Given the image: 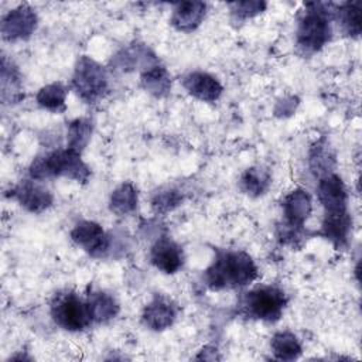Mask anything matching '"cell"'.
I'll return each instance as SVG.
<instances>
[{"mask_svg":"<svg viewBox=\"0 0 362 362\" xmlns=\"http://www.w3.org/2000/svg\"><path fill=\"white\" fill-rule=\"evenodd\" d=\"M66 95H68L66 88L59 82H54V83L42 86L38 90L35 99L41 107H44L49 112L61 113L66 109V105H65Z\"/></svg>","mask_w":362,"mask_h":362,"instance_id":"22","label":"cell"},{"mask_svg":"<svg viewBox=\"0 0 362 362\" xmlns=\"http://www.w3.org/2000/svg\"><path fill=\"white\" fill-rule=\"evenodd\" d=\"M72 88L83 102H98L107 90V75L105 68L90 57H81L74 69Z\"/></svg>","mask_w":362,"mask_h":362,"instance_id":"6","label":"cell"},{"mask_svg":"<svg viewBox=\"0 0 362 362\" xmlns=\"http://www.w3.org/2000/svg\"><path fill=\"white\" fill-rule=\"evenodd\" d=\"M337 14V18L345 31V34L351 37H358L362 30L361 23V3L359 1H346L338 6L337 10H334Z\"/></svg>","mask_w":362,"mask_h":362,"instance_id":"23","label":"cell"},{"mask_svg":"<svg viewBox=\"0 0 362 362\" xmlns=\"http://www.w3.org/2000/svg\"><path fill=\"white\" fill-rule=\"evenodd\" d=\"M317 195L324 208V214H339L348 211V194L344 181L331 173L320 178Z\"/></svg>","mask_w":362,"mask_h":362,"instance_id":"9","label":"cell"},{"mask_svg":"<svg viewBox=\"0 0 362 362\" xmlns=\"http://www.w3.org/2000/svg\"><path fill=\"white\" fill-rule=\"evenodd\" d=\"M30 177L35 181L66 177L78 182H86L90 177V170L82 161L81 153L66 147L34 158L30 165Z\"/></svg>","mask_w":362,"mask_h":362,"instance_id":"2","label":"cell"},{"mask_svg":"<svg viewBox=\"0 0 362 362\" xmlns=\"http://www.w3.org/2000/svg\"><path fill=\"white\" fill-rule=\"evenodd\" d=\"M37 14L27 6L21 4L11 11H8L1 20V35L4 40L17 41L27 40L37 28Z\"/></svg>","mask_w":362,"mask_h":362,"instance_id":"8","label":"cell"},{"mask_svg":"<svg viewBox=\"0 0 362 362\" xmlns=\"http://www.w3.org/2000/svg\"><path fill=\"white\" fill-rule=\"evenodd\" d=\"M256 277V263L242 250H216L212 263L205 270V283L215 291L245 287Z\"/></svg>","mask_w":362,"mask_h":362,"instance_id":"1","label":"cell"},{"mask_svg":"<svg viewBox=\"0 0 362 362\" xmlns=\"http://www.w3.org/2000/svg\"><path fill=\"white\" fill-rule=\"evenodd\" d=\"M86 303L93 322H107L119 314V304L107 293L93 291L88 296Z\"/></svg>","mask_w":362,"mask_h":362,"instance_id":"17","label":"cell"},{"mask_svg":"<svg viewBox=\"0 0 362 362\" xmlns=\"http://www.w3.org/2000/svg\"><path fill=\"white\" fill-rule=\"evenodd\" d=\"M51 317L58 327L71 332L83 331L93 322L88 303L74 291H64L54 296L51 301Z\"/></svg>","mask_w":362,"mask_h":362,"instance_id":"5","label":"cell"},{"mask_svg":"<svg viewBox=\"0 0 362 362\" xmlns=\"http://www.w3.org/2000/svg\"><path fill=\"white\" fill-rule=\"evenodd\" d=\"M334 10H331V4L327 3H307L305 10L303 11L296 37L297 45L304 52H315L320 51L332 35L331 30V18Z\"/></svg>","mask_w":362,"mask_h":362,"instance_id":"3","label":"cell"},{"mask_svg":"<svg viewBox=\"0 0 362 362\" xmlns=\"http://www.w3.org/2000/svg\"><path fill=\"white\" fill-rule=\"evenodd\" d=\"M11 197L27 211L40 214L48 209L52 202V194L42 185L37 184L34 180H24L17 187L13 188Z\"/></svg>","mask_w":362,"mask_h":362,"instance_id":"10","label":"cell"},{"mask_svg":"<svg viewBox=\"0 0 362 362\" xmlns=\"http://www.w3.org/2000/svg\"><path fill=\"white\" fill-rule=\"evenodd\" d=\"M182 202V195L174 188H167L156 192L151 199V208L157 214H165L175 209Z\"/></svg>","mask_w":362,"mask_h":362,"instance_id":"26","label":"cell"},{"mask_svg":"<svg viewBox=\"0 0 362 362\" xmlns=\"http://www.w3.org/2000/svg\"><path fill=\"white\" fill-rule=\"evenodd\" d=\"M351 228L352 221L348 211L339 214H324L321 230L322 235L329 239L335 247L341 249L348 245Z\"/></svg>","mask_w":362,"mask_h":362,"instance_id":"16","label":"cell"},{"mask_svg":"<svg viewBox=\"0 0 362 362\" xmlns=\"http://www.w3.org/2000/svg\"><path fill=\"white\" fill-rule=\"evenodd\" d=\"M228 6L233 17L239 20H245V18H250L260 14L267 4L264 1L246 0V1H233V3H229Z\"/></svg>","mask_w":362,"mask_h":362,"instance_id":"27","label":"cell"},{"mask_svg":"<svg viewBox=\"0 0 362 362\" xmlns=\"http://www.w3.org/2000/svg\"><path fill=\"white\" fill-rule=\"evenodd\" d=\"M92 122L89 119L81 117L69 123L66 132V147L76 153H82L92 137Z\"/></svg>","mask_w":362,"mask_h":362,"instance_id":"24","label":"cell"},{"mask_svg":"<svg viewBox=\"0 0 362 362\" xmlns=\"http://www.w3.org/2000/svg\"><path fill=\"white\" fill-rule=\"evenodd\" d=\"M150 260L163 273H177L184 263L182 249L170 238H158L150 249Z\"/></svg>","mask_w":362,"mask_h":362,"instance_id":"11","label":"cell"},{"mask_svg":"<svg viewBox=\"0 0 362 362\" xmlns=\"http://www.w3.org/2000/svg\"><path fill=\"white\" fill-rule=\"evenodd\" d=\"M308 160H310V168H311V171H313L315 175H318L320 178L324 177V175H327V174H331L332 167H334V163H335L334 154L331 153L329 146H328L324 140L315 143V144L311 147Z\"/></svg>","mask_w":362,"mask_h":362,"instance_id":"25","label":"cell"},{"mask_svg":"<svg viewBox=\"0 0 362 362\" xmlns=\"http://www.w3.org/2000/svg\"><path fill=\"white\" fill-rule=\"evenodd\" d=\"M71 239L93 257H105L110 250V238L93 221H81L71 230Z\"/></svg>","mask_w":362,"mask_h":362,"instance_id":"7","label":"cell"},{"mask_svg":"<svg viewBox=\"0 0 362 362\" xmlns=\"http://www.w3.org/2000/svg\"><path fill=\"white\" fill-rule=\"evenodd\" d=\"M287 304V296L276 286H259L247 293L242 298V311L255 320L276 322L280 320L284 307Z\"/></svg>","mask_w":362,"mask_h":362,"instance_id":"4","label":"cell"},{"mask_svg":"<svg viewBox=\"0 0 362 362\" xmlns=\"http://www.w3.org/2000/svg\"><path fill=\"white\" fill-rule=\"evenodd\" d=\"M182 86L194 98L202 102H215L222 95L221 82L211 74L192 71L182 78Z\"/></svg>","mask_w":362,"mask_h":362,"instance_id":"14","label":"cell"},{"mask_svg":"<svg viewBox=\"0 0 362 362\" xmlns=\"http://www.w3.org/2000/svg\"><path fill=\"white\" fill-rule=\"evenodd\" d=\"M272 184V175L270 171L266 170L264 167L255 165L247 168L240 180H239V187L240 189L247 194L249 197H260L263 195Z\"/></svg>","mask_w":362,"mask_h":362,"instance_id":"19","label":"cell"},{"mask_svg":"<svg viewBox=\"0 0 362 362\" xmlns=\"http://www.w3.org/2000/svg\"><path fill=\"white\" fill-rule=\"evenodd\" d=\"M137 206V189L130 182H123L112 191L109 208L113 214L124 216L132 214Z\"/></svg>","mask_w":362,"mask_h":362,"instance_id":"21","label":"cell"},{"mask_svg":"<svg viewBox=\"0 0 362 362\" xmlns=\"http://www.w3.org/2000/svg\"><path fill=\"white\" fill-rule=\"evenodd\" d=\"M205 14L206 4L204 1H181L174 6L170 21L175 30L189 33L201 25Z\"/></svg>","mask_w":362,"mask_h":362,"instance_id":"15","label":"cell"},{"mask_svg":"<svg viewBox=\"0 0 362 362\" xmlns=\"http://www.w3.org/2000/svg\"><path fill=\"white\" fill-rule=\"evenodd\" d=\"M272 352L279 361H294L301 355V344L298 338L290 331L276 332L270 342Z\"/></svg>","mask_w":362,"mask_h":362,"instance_id":"20","label":"cell"},{"mask_svg":"<svg viewBox=\"0 0 362 362\" xmlns=\"http://www.w3.org/2000/svg\"><path fill=\"white\" fill-rule=\"evenodd\" d=\"M141 85L150 95L156 98H163L170 92L171 79L167 69L156 62L148 68L143 69Z\"/></svg>","mask_w":362,"mask_h":362,"instance_id":"18","label":"cell"},{"mask_svg":"<svg viewBox=\"0 0 362 362\" xmlns=\"http://www.w3.org/2000/svg\"><path fill=\"white\" fill-rule=\"evenodd\" d=\"M177 318L175 304L164 297L156 296L143 310L141 321L143 324L153 331H163L173 325Z\"/></svg>","mask_w":362,"mask_h":362,"instance_id":"12","label":"cell"},{"mask_svg":"<svg viewBox=\"0 0 362 362\" xmlns=\"http://www.w3.org/2000/svg\"><path fill=\"white\" fill-rule=\"evenodd\" d=\"M311 197L305 189L297 188L288 192L283 199V215L286 226L300 229L311 214Z\"/></svg>","mask_w":362,"mask_h":362,"instance_id":"13","label":"cell"}]
</instances>
